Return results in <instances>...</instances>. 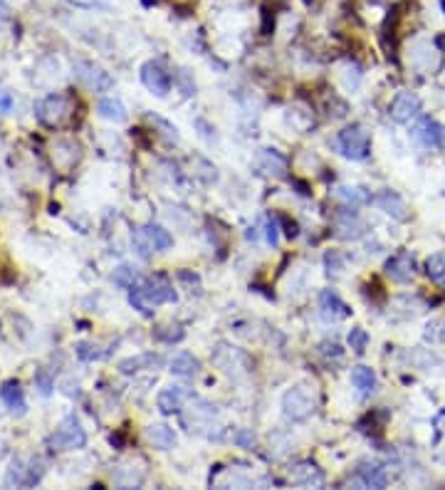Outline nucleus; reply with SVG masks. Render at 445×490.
Wrapping results in <instances>:
<instances>
[{"label":"nucleus","mask_w":445,"mask_h":490,"mask_svg":"<svg viewBox=\"0 0 445 490\" xmlns=\"http://www.w3.org/2000/svg\"><path fill=\"white\" fill-rule=\"evenodd\" d=\"M179 295H176L174 285L166 283L163 278H144L139 283H134L129 288V305L136 312H142L144 317L153 315V307L166 305V302H176Z\"/></svg>","instance_id":"obj_1"},{"label":"nucleus","mask_w":445,"mask_h":490,"mask_svg":"<svg viewBox=\"0 0 445 490\" xmlns=\"http://www.w3.org/2000/svg\"><path fill=\"white\" fill-rule=\"evenodd\" d=\"M131 240H134V251L139 253L144 260H149L153 251L163 253L174 245V238H171L169 230L156 223H149V225H144V228H139Z\"/></svg>","instance_id":"obj_2"},{"label":"nucleus","mask_w":445,"mask_h":490,"mask_svg":"<svg viewBox=\"0 0 445 490\" xmlns=\"http://www.w3.org/2000/svg\"><path fill=\"white\" fill-rule=\"evenodd\" d=\"M317 411V399L310 387H292L282 396V414L289 421H304Z\"/></svg>","instance_id":"obj_3"},{"label":"nucleus","mask_w":445,"mask_h":490,"mask_svg":"<svg viewBox=\"0 0 445 490\" xmlns=\"http://www.w3.org/2000/svg\"><path fill=\"white\" fill-rule=\"evenodd\" d=\"M337 149H339L342 156L352 158V161H364V158L369 156V149H371L369 131H366L364 126H359V124L347 126L344 131H339Z\"/></svg>","instance_id":"obj_4"},{"label":"nucleus","mask_w":445,"mask_h":490,"mask_svg":"<svg viewBox=\"0 0 445 490\" xmlns=\"http://www.w3.org/2000/svg\"><path fill=\"white\" fill-rule=\"evenodd\" d=\"M35 112H38V119L43 121V124L57 126V124H62L65 119H70V114H72V97L54 92V94H50V97H45L43 102H38Z\"/></svg>","instance_id":"obj_5"},{"label":"nucleus","mask_w":445,"mask_h":490,"mask_svg":"<svg viewBox=\"0 0 445 490\" xmlns=\"http://www.w3.org/2000/svg\"><path fill=\"white\" fill-rule=\"evenodd\" d=\"M50 443L62 448V451H70V448H84V443H87V433H84V429H82L77 416H67V419L60 424V429L52 433Z\"/></svg>","instance_id":"obj_6"},{"label":"nucleus","mask_w":445,"mask_h":490,"mask_svg":"<svg viewBox=\"0 0 445 490\" xmlns=\"http://www.w3.org/2000/svg\"><path fill=\"white\" fill-rule=\"evenodd\" d=\"M142 82H144V87L151 94H156V97H166V94L171 92V75L163 70L161 62H153V60L144 62Z\"/></svg>","instance_id":"obj_7"},{"label":"nucleus","mask_w":445,"mask_h":490,"mask_svg":"<svg viewBox=\"0 0 445 490\" xmlns=\"http://www.w3.org/2000/svg\"><path fill=\"white\" fill-rule=\"evenodd\" d=\"M216 414H218V408L213 406V403L201 401V399H193V403L188 406V411L181 414V419H183L186 429L193 433V431L208 429V426L213 424V419H216Z\"/></svg>","instance_id":"obj_8"},{"label":"nucleus","mask_w":445,"mask_h":490,"mask_svg":"<svg viewBox=\"0 0 445 490\" xmlns=\"http://www.w3.org/2000/svg\"><path fill=\"white\" fill-rule=\"evenodd\" d=\"M386 275L393 280V283H411L413 275H416V260L408 251H398L396 255H391L386 260Z\"/></svg>","instance_id":"obj_9"},{"label":"nucleus","mask_w":445,"mask_h":490,"mask_svg":"<svg viewBox=\"0 0 445 490\" xmlns=\"http://www.w3.org/2000/svg\"><path fill=\"white\" fill-rule=\"evenodd\" d=\"M421 114V99L413 92H401L391 102V119L398 124H408Z\"/></svg>","instance_id":"obj_10"},{"label":"nucleus","mask_w":445,"mask_h":490,"mask_svg":"<svg viewBox=\"0 0 445 490\" xmlns=\"http://www.w3.org/2000/svg\"><path fill=\"white\" fill-rule=\"evenodd\" d=\"M77 77H80L87 87H92L94 92H109V89L114 87V80L109 77V72H104L102 67L92 65V62L77 65Z\"/></svg>","instance_id":"obj_11"},{"label":"nucleus","mask_w":445,"mask_h":490,"mask_svg":"<svg viewBox=\"0 0 445 490\" xmlns=\"http://www.w3.org/2000/svg\"><path fill=\"white\" fill-rule=\"evenodd\" d=\"M287 478L294 485H322L324 483V473L317 463L312 461H299L287 468Z\"/></svg>","instance_id":"obj_12"},{"label":"nucleus","mask_w":445,"mask_h":490,"mask_svg":"<svg viewBox=\"0 0 445 490\" xmlns=\"http://www.w3.org/2000/svg\"><path fill=\"white\" fill-rule=\"evenodd\" d=\"M255 166L265 176H275V179L287 176V158H285L280 151H275V149H262L255 158Z\"/></svg>","instance_id":"obj_13"},{"label":"nucleus","mask_w":445,"mask_h":490,"mask_svg":"<svg viewBox=\"0 0 445 490\" xmlns=\"http://www.w3.org/2000/svg\"><path fill=\"white\" fill-rule=\"evenodd\" d=\"M374 203L393 221H408V206L396 191H381L379 196H374Z\"/></svg>","instance_id":"obj_14"},{"label":"nucleus","mask_w":445,"mask_h":490,"mask_svg":"<svg viewBox=\"0 0 445 490\" xmlns=\"http://www.w3.org/2000/svg\"><path fill=\"white\" fill-rule=\"evenodd\" d=\"M190 396H193V394L186 387H166L156 396L158 411H161V414H179L181 408H183V401Z\"/></svg>","instance_id":"obj_15"},{"label":"nucleus","mask_w":445,"mask_h":490,"mask_svg":"<svg viewBox=\"0 0 445 490\" xmlns=\"http://www.w3.org/2000/svg\"><path fill=\"white\" fill-rule=\"evenodd\" d=\"M319 307H322L324 320H331V322L344 320V317L352 315V307H349L337 292H331V290H324V292L319 295Z\"/></svg>","instance_id":"obj_16"},{"label":"nucleus","mask_w":445,"mask_h":490,"mask_svg":"<svg viewBox=\"0 0 445 490\" xmlns=\"http://www.w3.org/2000/svg\"><path fill=\"white\" fill-rule=\"evenodd\" d=\"M416 139L423 142L428 149H443L445 147V129L435 119H421V124L416 126Z\"/></svg>","instance_id":"obj_17"},{"label":"nucleus","mask_w":445,"mask_h":490,"mask_svg":"<svg viewBox=\"0 0 445 490\" xmlns=\"http://www.w3.org/2000/svg\"><path fill=\"white\" fill-rule=\"evenodd\" d=\"M354 483L364 485V488H384L389 483L386 478V468L381 463H371V466H361L354 475Z\"/></svg>","instance_id":"obj_18"},{"label":"nucleus","mask_w":445,"mask_h":490,"mask_svg":"<svg viewBox=\"0 0 445 490\" xmlns=\"http://www.w3.org/2000/svg\"><path fill=\"white\" fill-rule=\"evenodd\" d=\"M334 198L342 201L347 208H359L374 201L369 191L361 188V186H337V188H334Z\"/></svg>","instance_id":"obj_19"},{"label":"nucleus","mask_w":445,"mask_h":490,"mask_svg":"<svg viewBox=\"0 0 445 490\" xmlns=\"http://www.w3.org/2000/svg\"><path fill=\"white\" fill-rule=\"evenodd\" d=\"M364 230H366V225L361 223V218L354 216L352 211L339 213V216H337V233H339V238L356 240V238H361V235H364Z\"/></svg>","instance_id":"obj_20"},{"label":"nucleus","mask_w":445,"mask_h":490,"mask_svg":"<svg viewBox=\"0 0 445 490\" xmlns=\"http://www.w3.org/2000/svg\"><path fill=\"white\" fill-rule=\"evenodd\" d=\"M163 364V359L158 354H136V357H129L119 364L121 374H136V371L144 369H158Z\"/></svg>","instance_id":"obj_21"},{"label":"nucleus","mask_w":445,"mask_h":490,"mask_svg":"<svg viewBox=\"0 0 445 490\" xmlns=\"http://www.w3.org/2000/svg\"><path fill=\"white\" fill-rule=\"evenodd\" d=\"M146 438H149V443H151L153 448H161V451H169V448L176 446L174 429H169V426H163V424L149 426V429H146Z\"/></svg>","instance_id":"obj_22"},{"label":"nucleus","mask_w":445,"mask_h":490,"mask_svg":"<svg viewBox=\"0 0 445 490\" xmlns=\"http://www.w3.org/2000/svg\"><path fill=\"white\" fill-rule=\"evenodd\" d=\"M0 399H3V403H6L10 411H15V414H22V411H25V394H22L17 381H6V384L0 387Z\"/></svg>","instance_id":"obj_23"},{"label":"nucleus","mask_w":445,"mask_h":490,"mask_svg":"<svg viewBox=\"0 0 445 490\" xmlns=\"http://www.w3.org/2000/svg\"><path fill=\"white\" fill-rule=\"evenodd\" d=\"M352 384L356 387V392L361 394V396H369V394L376 392L379 379H376V371L371 369V366H356V369L352 371Z\"/></svg>","instance_id":"obj_24"},{"label":"nucleus","mask_w":445,"mask_h":490,"mask_svg":"<svg viewBox=\"0 0 445 490\" xmlns=\"http://www.w3.org/2000/svg\"><path fill=\"white\" fill-rule=\"evenodd\" d=\"M171 371H174L176 376H193V374H198V369H201V362L193 357V354H188V352H179L171 359Z\"/></svg>","instance_id":"obj_25"},{"label":"nucleus","mask_w":445,"mask_h":490,"mask_svg":"<svg viewBox=\"0 0 445 490\" xmlns=\"http://www.w3.org/2000/svg\"><path fill=\"white\" fill-rule=\"evenodd\" d=\"M97 112H99V117H104V119H109V121H116V124L126 119V107H124V104H121L116 97H104V99H99Z\"/></svg>","instance_id":"obj_26"},{"label":"nucleus","mask_w":445,"mask_h":490,"mask_svg":"<svg viewBox=\"0 0 445 490\" xmlns=\"http://www.w3.org/2000/svg\"><path fill=\"white\" fill-rule=\"evenodd\" d=\"M425 272H428L430 280L443 283L445 280V253H433V255L425 260Z\"/></svg>","instance_id":"obj_27"},{"label":"nucleus","mask_w":445,"mask_h":490,"mask_svg":"<svg viewBox=\"0 0 445 490\" xmlns=\"http://www.w3.org/2000/svg\"><path fill=\"white\" fill-rule=\"evenodd\" d=\"M112 280H114V285H119V288H124V290H129L131 285L136 283V272H134V267L131 265H119L114 270V275H112Z\"/></svg>","instance_id":"obj_28"},{"label":"nucleus","mask_w":445,"mask_h":490,"mask_svg":"<svg viewBox=\"0 0 445 490\" xmlns=\"http://www.w3.org/2000/svg\"><path fill=\"white\" fill-rule=\"evenodd\" d=\"M6 483L8 485H25L27 483V468L22 461H13L10 470L6 475Z\"/></svg>","instance_id":"obj_29"},{"label":"nucleus","mask_w":445,"mask_h":490,"mask_svg":"<svg viewBox=\"0 0 445 490\" xmlns=\"http://www.w3.org/2000/svg\"><path fill=\"white\" fill-rule=\"evenodd\" d=\"M366 344H369V334H366V329L356 327V329H352V332H349V347H352L356 354H364L366 352Z\"/></svg>","instance_id":"obj_30"},{"label":"nucleus","mask_w":445,"mask_h":490,"mask_svg":"<svg viewBox=\"0 0 445 490\" xmlns=\"http://www.w3.org/2000/svg\"><path fill=\"white\" fill-rule=\"evenodd\" d=\"M176 82H179V87H181V92H183V97H193V94H196V80H193V75H190L188 70L176 72Z\"/></svg>","instance_id":"obj_31"},{"label":"nucleus","mask_w":445,"mask_h":490,"mask_svg":"<svg viewBox=\"0 0 445 490\" xmlns=\"http://www.w3.org/2000/svg\"><path fill=\"white\" fill-rule=\"evenodd\" d=\"M166 329H169V332H163V327H161V329H156V339H163V342H169V344L181 342V339H183V329H181L179 325L166 327Z\"/></svg>","instance_id":"obj_32"},{"label":"nucleus","mask_w":445,"mask_h":490,"mask_svg":"<svg viewBox=\"0 0 445 490\" xmlns=\"http://www.w3.org/2000/svg\"><path fill=\"white\" fill-rule=\"evenodd\" d=\"M265 235H267V243H270V245H277V243H280V221H277L275 216L267 218Z\"/></svg>","instance_id":"obj_33"},{"label":"nucleus","mask_w":445,"mask_h":490,"mask_svg":"<svg viewBox=\"0 0 445 490\" xmlns=\"http://www.w3.org/2000/svg\"><path fill=\"white\" fill-rule=\"evenodd\" d=\"M77 357H80L82 362H92V359H99L102 354H99L97 347H92V344H77Z\"/></svg>","instance_id":"obj_34"},{"label":"nucleus","mask_w":445,"mask_h":490,"mask_svg":"<svg viewBox=\"0 0 445 490\" xmlns=\"http://www.w3.org/2000/svg\"><path fill=\"white\" fill-rule=\"evenodd\" d=\"M35 384H38L40 394H45V396H47V394L52 392V379H50V374H47L45 369L38 371V376H35Z\"/></svg>","instance_id":"obj_35"},{"label":"nucleus","mask_w":445,"mask_h":490,"mask_svg":"<svg viewBox=\"0 0 445 490\" xmlns=\"http://www.w3.org/2000/svg\"><path fill=\"white\" fill-rule=\"evenodd\" d=\"M324 262H326V270H329V275H331V272H342V267H344L342 255H339V253H334V251H331L329 255L324 258Z\"/></svg>","instance_id":"obj_36"},{"label":"nucleus","mask_w":445,"mask_h":490,"mask_svg":"<svg viewBox=\"0 0 445 490\" xmlns=\"http://www.w3.org/2000/svg\"><path fill=\"white\" fill-rule=\"evenodd\" d=\"M235 443L243 448H255V436L250 433V431H240V433L235 436Z\"/></svg>","instance_id":"obj_37"},{"label":"nucleus","mask_w":445,"mask_h":490,"mask_svg":"<svg viewBox=\"0 0 445 490\" xmlns=\"http://www.w3.org/2000/svg\"><path fill=\"white\" fill-rule=\"evenodd\" d=\"M10 107H13V97L8 92H0V114L10 112Z\"/></svg>","instance_id":"obj_38"},{"label":"nucleus","mask_w":445,"mask_h":490,"mask_svg":"<svg viewBox=\"0 0 445 490\" xmlns=\"http://www.w3.org/2000/svg\"><path fill=\"white\" fill-rule=\"evenodd\" d=\"M443 8H445V0H443Z\"/></svg>","instance_id":"obj_39"}]
</instances>
